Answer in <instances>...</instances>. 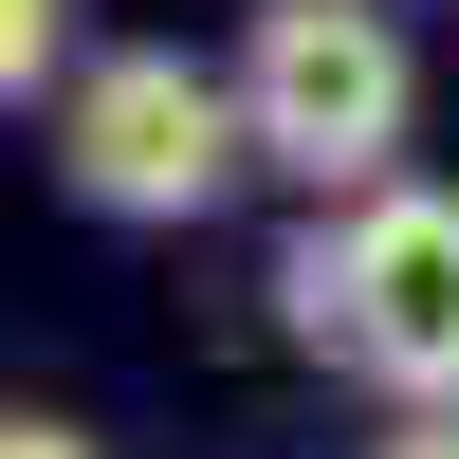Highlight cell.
Here are the masks:
<instances>
[{
	"label": "cell",
	"instance_id": "3",
	"mask_svg": "<svg viewBox=\"0 0 459 459\" xmlns=\"http://www.w3.org/2000/svg\"><path fill=\"white\" fill-rule=\"evenodd\" d=\"M56 166H74V203H110V221H203L221 184L257 166V110H239V74H184L166 37H129V56L56 74Z\"/></svg>",
	"mask_w": 459,
	"mask_h": 459
},
{
	"label": "cell",
	"instance_id": "1",
	"mask_svg": "<svg viewBox=\"0 0 459 459\" xmlns=\"http://www.w3.org/2000/svg\"><path fill=\"white\" fill-rule=\"evenodd\" d=\"M294 350H331L386 404H459V184H350L276 257Z\"/></svg>",
	"mask_w": 459,
	"mask_h": 459
},
{
	"label": "cell",
	"instance_id": "2",
	"mask_svg": "<svg viewBox=\"0 0 459 459\" xmlns=\"http://www.w3.org/2000/svg\"><path fill=\"white\" fill-rule=\"evenodd\" d=\"M239 110H257V166L350 203V184H404V129H423V74H404L386 0H257L239 19Z\"/></svg>",
	"mask_w": 459,
	"mask_h": 459
},
{
	"label": "cell",
	"instance_id": "6",
	"mask_svg": "<svg viewBox=\"0 0 459 459\" xmlns=\"http://www.w3.org/2000/svg\"><path fill=\"white\" fill-rule=\"evenodd\" d=\"M0 459H92V441H74V423H0Z\"/></svg>",
	"mask_w": 459,
	"mask_h": 459
},
{
	"label": "cell",
	"instance_id": "5",
	"mask_svg": "<svg viewBox=\"0 0 459 459\" xmlns=\"http://www.w3.org/2000/svg\"><path fill=\"white\" fill-rule=\"evenodd\" d=\"M368 459H459V404H404V423L368 441Z\"/></svg>",
	"mask_w": 459,
	"mask_h": 459
},
{
	"label": "cell",
	"instance_id": "4",
	"mask_svg": "<svg viewBox=\"0 0 459 459\" xmlns=\"http://www.w3.org/2000/svg\"><path fill=\"white\" fill-rule=\"evenodd\" d=\"M56 56H74V0H0V92H37Z\"/></svg>",
	"mask_w": 459,
	"mask_h": 459
}]
</instances>
